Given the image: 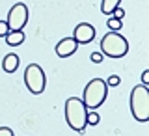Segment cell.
<instances>
[{"mask_svg":"<svg viewBox=\"0 0 149 136\" xmlns=\"http://www.w3.org/2000/svg\"><path fill=\"white\" fill-rule=\"evenodd\" d=\"M112 15H114V17H118V19H123V17H125V11H123V9H121V8H116Z\"/></svg>","mask_w":149,"mask_h":136,"instance_id":"d6986e66","label":"cell"},{"mask_svg":"<svg viewBox=\"0 0 149 136\" xmlns=\"http://www.w3.org/2000/svg\"><path fill=\"white\" fill-rule=\"evenodd\" d=\"M86 118H88V108L84 106L82 99L69 97L65 101V121H67V125L73 130H77L78 134H84L86 125H88Z\"/></svg>","mask_w":149,"mask_h":136,"instance_id":"6da1fadb","label":"cell"},{"mask_svg":"<svg viewBox=\"0 0 149 136\" xmlns=\"http://www.w3.org/2000/svg\"><path fill=\"white\" fill-rule=\"evenodd\" d=\"M19 67V56L17 54H8L2 62V69L6 73H15Z\"/></svg>","mask_w":149,"mask_h":136,"instance_id":"30bf717a","label":"cell"},{"mask_svg":"<svg viewBox=\"0 0 149 136\" xmlns=\"http://www.w3.org/2000/svg\"><path fill=\"white\" fill-rule=\"evenodd\" d=\"M4 39H6V45H9V47H19V45H22V41H24V32L22 30L8 32Z\"/></svg>","mask_w":149,"mask_h":136,"instance_id":"9c48e42d","label":"cell"},{"mask_svg":"<svg viewBox=\"0 0 149 136\" xmlns=\"http://www.w3.org/2000/svg\"><path fill=\"white\" fill-rule=\"evenodd\" d=\"M106 24H108V28L112 32H118V30L123 28V22H121V19H118V17H110L108 21H106Z\"/></svg>","mask_w":149,"mask_h":136,"instance_id":"7c38bea8","label":"cell"},{"mask_svg":"<svg viewBox=\"0 0 149 136\" xmlns=\"http://www.w3.org/2000/svg\"><path fill=\"white\" fill-rule=\"evenodd\" d=\"M0 136H13V130L9 127H0Z\"/></svg>","mask_w":149,"mask_h":136,"instance_id":"e0dca14e","label":"cell"},{"mask_svg":"<svg viewBox=\"0 0 149 136\" xmlns=\"http://www.w3.org/2000/svg\"><path fill=\"white\" fill-rule=\"evenodd\" d=\"M77 49H78V43L73 37H63V39H60L54 47L56 54H58L60 58H69V56H73L77 52Z\"/></svg>","mask_w":149,"mask_h":136,"instance_id":"ba28073f","label":"cell"},{"mask_svg":"<svg viewBox=\"0 0 149 136\" xmlns=\"http://www.w3.org/2000/svg\"><path fill=\"white\" fill-rule=\"evenodd\" d=\"M130 114L132 118L140 121V123H146L149 121V90L143 84H138V86L132 88L130 91Z\"/></svg>","mask_w":149,"mask_h":136,"instance_id":"7a4b0ae2","label":"cell"},{"mask_svg":"<svg viewBox=\"0 0 149 136\" xmlns=\"http://www.w3.org/2000/svg\"><path fill=\"white\" fill-rule=\"evenodd\" d=\"M73 39L77 41L78 45H88L95 39V28H93L90 22H80L77 24V28L73 30Z\"/></svg>","mask_w":149,"mask_h":136,"instance_id":"52a82bcc","label":"cell"},{"mask_svg":"<svg viewBox=\"0 0 149 136\" xmlns=\"http://www.w3.org/2000/svg\"><path fill=\"white\" fill-rule=\"evenodd\" d=\"M119 82H121V78L118 75H110L108 80H106V86H119Z\"/></svg>","mask_w":149,"mask_h":136,"instance_id":"5bb4252c","label":"cell"},{"mask_svg":"<svg viewBox=\"0 0 149 136\" xmlns=\"http://www.w3.org/2000/svg\"><path fill=\"white\" fill-rule=\"evenodd\" d=\"M24 84H26L28 91L34 93V95H39V93L45 91L47 77H45V71L41 69V65L30 63V65L24 69Z\"/></svg>","mask_w":149,"mask_h":136,"instance_id":"5b68a950","label":"cell"},{"mask_svg":"<svg viewBox=\"0 0 149 136\" xmlns=\"http://www.w3.org/2000/svg\"><path fill=\"white\" fill-rule=\"evenodd\" d=\"M142 84H143V86L149 84V69H146V71L142 73Z\"/></svg>","mask_w":149,"mask_h":136,"instance_id":"ac0fdd59","label":"cell"},{"mask_svg":"<svg viewBox=\"0 0 149 136\" xmlns=\"http://www.w3.org/2000/svg\"><path fill=\"white\" fill-rule=\"evenodd\" d=\"M9 32V28H8V22L6 21H0V37H6V34Z\"/></svg>","mask_w":149,"mask_h":136,"instance_id":"9a60e30c","label":"cell"},{"mask_svg":"<svg viewBox=\"0 0 149 136\" xmlns=\"http://www.w3.org/2000/svg\"><path fill=\"white\" fill-rule=\"evenodd\" d=\"M6 22H8V28H9V32L22 30V28L26 26V22H28V8H26V4H22V2H17L15 6H13L11 9H9Z\"/></svg>","mask_w":149,"mask_h":136,"instance_id":"8992f818","label":"cell"},{"mask_svg":"<svg viewBox=\"0 0 149 136\" xmlns=\"http://www.w3.org/2000/svg\"><path fill=\"white\" fill-rule=\"evenodd\" d=\"M90 60H91L93 63H101V62H102V54H101V52H93V54L90 56Z\"/></svg>","mask_w":149,"mask_h":136,"instance_id":"2e32d148","label":"cell"},{"mask_svg":"<svg viewBox=\"0 0 149 136\" xmlns=\"http://www.w3.org/2000/svg\"><path fill=\"white\" fill-rule=\"evenodd\" d=\"M119 2L121 0H102L101 2V11L104 15H112L116 8H119Z\"/></svg>","mask_w":149,"mask_h":136,"instance_id":"8fae6325","label":"cell"},{"mask_svg":"<svg viewBox=\"0 0 149 136\" xmlns=\"http://www.w3.org/2000/svg\"><path fill=\"white\" fill-rule=\"evenodd\" d=\"M99 114H97V112H88V118H86V121H88V123H90V125H97V123H99Z\"/></svg>","mask_w":149,"mask_h":136,"instance_id":"4fadbf2b","label":"cell"},{"mask_svg":"<svg viewBox=\"0 0 149 136\" xmlns=\"http://www.w3.org/2000/svg\"><path fill=\"white\" fill-rule=\"evenodd\" d=\"M108 97V86L102 78H91L84 88V95H82V103L88 110H95L99 108L102 103Z\"/></svg>","mask_w":149,"mask_h":136,"instance_id":"3957f363","label":"cell"},{"mask_svg":"<svg viewBox=\"0 0 149 136\" xmlns=\"http://www.w3.org/2000/svg\"><path fill=\"white\" fill-rule=\"evenodd\" d=\"M127 52H129V43L119 32H112L110 30L108 34L102 36V39H101V54L102 56L119 60Z\"/></svg>","mask_w":149,"mask_h":136,"instance_id":"277c9868","label":"cell"}]
</instances>
